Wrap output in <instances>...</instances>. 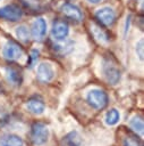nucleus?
I'll return each instance as SVG.
<instances>
[{
	"label": "nucleus",
	"mask_w": 144,
	"mask_h": 146,
	"mask_svg": "<svg viewBox=\"0 0 144 146\" xmlns=\"http://www.w3.org/2000/svg\"><path fill=\"white\" fill-rule=\"evenodd\" d=\"M103 75L105 80L110 84H117L120 80V71L117 66V64L112 60V58H105L103 60V66H102Z\"/></svg>",
	"instance_id": "obj_1"
},
{
	"label": "nucleus",
	"mask_w": 144,
	"mask_h": 146,
	"mask_svg": "<svg viewBox=\"0 0 144 146\" xmlns=\"http://www.w3.org/2000/svg\"><path fill=\"white\" fill-rule=\"evenodd\" d=\"M49 138V129L41 122H35L31 127V140L34 145H43Z\"/></svg>",
	"instance_id": "obj_2"
},
{
	"label": "nucleus",
	"mask_w": 144,
	"mask_h": 146,
	"mask_svg": "<svg viewBox=\"0 0 144 146\" xmlns=\"http://www.w3.org/2000/svg\"><path fill=\"white\" fill-rule=\"evenodd\" d=\"M86 98L88 104L95 110H102L108 104V95L101 89H92Z\"/></svg>",
	"instance_id": "obj_3"
},
{
	"label": "nucleus",
	"mask_w": 144,
	"mask_h": 146,
	"mask_svg": "<svg viewBox=\"0 0 144 146\" xmlns=\"http://www.w3.org/2000/svg\"><path fill=\"white\" fill-rule=\"evenodd\" d=\"M23 48L15 41H8L2 49V55L8 60H17L23 56Z\"/></svg>",
	"instance_id": "obj_4"
},
{
	"label": "nucleus",
	"mask_w": 144,
	"mask_h": 146,
	"mask_svg": "<svg viewBox=\"0 0 144 146\" xmlns=\"http://www.w3.org/2000/svg\"><path fill=\"white\" fill-rule=\"evenodd\" d=\"M22 16H23V11L16 5H8V6L0 8V18H2V19L16 22V21L20 19Z\"/></svg>",
	"instance_id": "obj_5"
},
{
	"label": "nucleus",
	"mask_w": 144,
	"mask_h": 146,
	"mask_svg": "<svg viewBox=\"0 0 144 146\" xmlns=\"http://www.w3.org/2000/svg\"><path fill=\"white\" fill-rule=\"evenodd\" d=\"M61 13L63 14V16L68 19H70L73 23H79L83 19V14L81 11V9L73 5V3H63L61 7Z\"/></svg>",
	"instance_id": "obj_6"
},
{
	"label": "nucleus",
	"mask_w": 144,
	"mask_h": 146,
	"mask_svg": "<svg viewBox=\"0 0 144 146\" xmlns=\"http://www.w3.org/2000/svg\"><path fill=\"white\" fill-rule=\"evenodd\" d=\"M98 22L104 26H111L116 21V14L110 7H103L95 13Z\"/></svg>",
	"instance_id": "obj_7"
},
{
	"label": "nucleus",
	"mask_w": 144,
	"mask_h": 146,
	"mask_svg": "<svg viewBox=\"0 0 144 146\" xmlns=\"http://www.w3.org/2000/svg\"><path fill=\"white\" fill-rule=\"evenodd\" d=\"M68 33H69V27L65 21L58 19L53 22L51 29V35L53 39H56L57 41H62L67 38Z\"/></svg>",
	"instance_id": "obj_8"
},
{
	"label": "nucleus",
	"mask_w": 144,
	"mask_h": 146,
	"mask_svg": "<svg viewBox=\"0 0 144 146\" xmlns=\"http://www.w3.org/2000/svg\"><path fill=\"white\" fill-rule=\"evenodd\" d=\"M31 33H32V36L35 40L41 41L45 36V33H46V23H45V21L43 18L35 19L34 23L32 24Z\"/></svg>",
	"instance_id": "obj_9"
},
{
	"label": "nucleus",
	"mask_w": 144,
	"mask_h": 146,
	"mask_svg": "<svg viewBox=\"0 0 144 146\" xmlns=\"http://www.w3.org/2000/svg\"><path fill=\"white\" fill-rule=\"evenodd\" d=\"M54 72L52 66L49 63H41L37 67V80L40 82H49L53 79Z\"/></svg>",
	"instance_id": "obj_10"
},
{
	"label": "nucleus",
	"mask_w": 144,
	"mask_h": 146,
	"mask_svg": "<svg viewBox=\"0 0 144 146\" xmlns=\"http://www.w3.org/2000/svg\"><path fill=\"white\" fill-rule=\"evenodd\" d=\"M23 139L14 133H7L0 137V146H23Z\"/></svg>",
	"instance_id": "obj_11"
},
{
	"label": "nucleus",
	"mask_w": 144,
	"mask_h": 146,
	"mask_svg": "<svg viewBox=\"0 0 144 146\" xmlns=\"http://www.w3.org/2000/svg\"><path fill=\"white\" fill-rule=\"evenodd\" d=\"M26 107H27V110L31 113L39 115V114H42L43 113L45 106H44V103L42 102V99H40L37 97H34V98H31V99L27 100Z\"/></svg>",
	"instance_id": "obj_12"
},
{
	"label": "nucleus",
	"mask_w": 144,
	"mask_h": 146,
	"mask_svg": "<svg viewBox=\"0 0 144 146\" xmlns=\"http://www.w3.org/2000/svg\"><path fill=\"white\" fill-rule=\"evenodd\" d=\"M65 146H82V137L77 131H71L63 137L62 140Z\"/></svg>",
	"instance_id": "obj_13"
},
{
	"label": "nucleus",
	"mask_w": 144,
	"mask_h": 146,
	"mask_svg": "<svg viewBox=\"0 0 144 146\" xmlns=\"http://www.w3.org/2000/svg\"><path fill=\"white\" fill-rule=\"evenodd\" d=\"M6 76L8 79L9 82H11L12 84H20L22 82V75L20 72L15 68V67H7L6 68Z\"/></svg>",
	"instance_id": "obj_14"
},
{
	"label": "nucleus",
	"mask_w": 144,
	"mask_h": 146,
	"mask_svg": "<svg viewBox=\"0 0 144 146\" xmlns=\"http://www.w3.org/2000/svg\"><path fill=\"white\" fill-rule=\"evenodd\" d=\"M119 119H120V115H119V112L116 108H111L105 114V123L108 125H115V124H117L118 121H119Z\"/></svg>",
	"instance_id": "obj_15"
},
{
	"label": "nucleus",
	"mask_w": 144,
	"mask_h": 146,
	"mask_svg": "<svg viewBox=\"0 0 144 146\" xmlns=\"http://www.w3.org/2000/svg\"><path fill=\"white\" fill-rule=\"evenodd\" d=\"M129 127L137 133L142 135L143 133V129H144V123H143V119L141 116H134L130 121H129Z\"/></svg>",
	"instance_id": "obj_16"
},
{
	"label": "nucleus",
	"mask_w": 144,
	"mask_h": 146,
	"mask_svg": "<svg viewBox=\"0 0 144 146\" xmlns=\"http://www.w3.org/2000/svg\"><path fill=\"white\" fill-rule=\"evenodd\" d=\"M91 31H92L93 35H94L98 40H100V41H102V42H107V41L109 40V35H108L103 30H101L99 26H94V25H92Z\"/></svg>",
	"instance_id": "obj_17"
},
{
	"label": "nucleus",
	"mask_w": 144,
	"mask_h": 146,
	"mask_svg": "<svg viewBox=\"0 0 144 146\" xmlns=\"http://www.w3.org/2000/svg\"><path fill=\"white\" fill-rule=\"evenodd\" d=\"M16 35H17V38L19 40L26 42L29 39V31L25 25H20V26H18L16 29Z\"/></svg>",
	"instance_id": "obj_18"
},
{
	"label": "nucleus",
	"mask_w": 144,
	"mask_h": 146,
	"mask_svg": "<svg viewBox=\"0 0 144 146\" xmlns=\"http://www.w3.org/2000/svg\"><path fill=\"white\" fill-rule=\"evenodd\" d=\"M124 146H143V143L138 137L128 135L124 139Z\"/></svg>",
	"instance_id": "obj_19"
},
{
	"label": "nucleus",
	"mask_w": 144,
	"mask_h": 146,
	"mask_svg": "<svg viewBox=\"0 0 144 146\" xmlns=\"http://www.w3.org/2000/svg\"><path fill=\"white\" fill-rule=\"evenodd\" d=\"M136 54H137L138 58L141 60H143V56H144V41H143V39H141L136 44Z\"/></svg>",
	"instance_id": "obj_20"
},
{
	"label": "nucleus",
	"mask_w": 144,
	"mask_h": 146,
	"mask_svg": "<svg viewBox=\"0 0 144 146\" xmlns=\"http://www.w3.org/2000/svg\"><path fill=\"white\" fill-rule=\"evenodd\" d=\"M39 57V51L37 50H32L31 52V56H29V60H28V65H29V68H32L35 64V60L37 59Z\"/></svg>",
	"instance_id": "obj_21"
},
{
	"label": "nucleus",
	"mask_w": 144,
	"mask_h": 146,
	"mask_svg": "<svg viewBox=\"0 0 144 146\" xmlns=\"http://www.w3.org/2000/svg\"><path fill=\"white\" fill-rule=\"evenodd\" d=\"M90 2H92V3H98V2H100L101 0H88Z\"/></svg>",
	"instance_id": "obj_22"
}]
</instances>
